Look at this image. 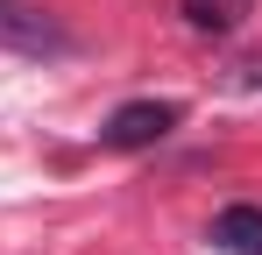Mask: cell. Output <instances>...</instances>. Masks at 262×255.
Returning a JSON list of instances; mask_svg holds the SVG:
<instances>
[{"instance_id": "4", "label": "cell", "mask_w": 262, "mask_h": 255, "mask_svg": "<svg viewBox=\"0 0 262 255\" xmlns=\"http://www.w3.org/2000/svg\"><path fill=\"white\" fill-rule=\"evenodd\" d=\"M248 14H255V0H184V22L206 36H234Z\"/></svg>"}, {"instance_id": "3", "label": "cell", "mask_w": 262, "mask_h": 255, "mask_svg": "<svg viewBox=\"0 0 262 255\" xmlns=\"http://www.w3.org/2000/svg\"><path fill=\"white\" fill-rule=\"evenodd\" d=\"M213 248L220 255H262V206H227L213 220Z\"/></svg>"}, {"instance_id": "2", "label": "cell", "mask_w": 262, "mask_h": 255, "mask_svg": "<svg viewBox=\"0 0 262 255\" xmlns=\"http://www.w3.org/2000/svg\"><path fill=\"white\" fill-rule=\"evenodd\" d=\"M177 121H184V107H177V99H128V107H114V114L99 121V149H114V156L156 149Z\"/></svg>"}, {"instance_id": "1", "label": "cell", "mask_w": 262, "mask_h": 255, "mask_svg": "<svg viewBox=\"0 0 262 255\" xmlns=\"http://www.w3.org/2000/svg\"><path fill=\"white\" fill-rule=\"evenodd\" d=\"M0 50L7 57H71L78 36L50 14L43 0H0Z\"/></svg>"}]
</instances>
